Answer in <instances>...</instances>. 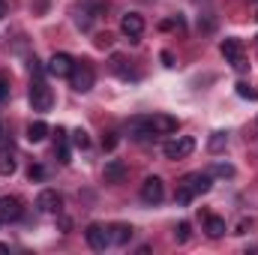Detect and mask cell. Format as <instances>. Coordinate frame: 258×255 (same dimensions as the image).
<instances>
[{"label": "cell", "instance_id": "obj_12", "mask_svg": "<svg viewBox=\"0 0 258 255\" xmlns=\"http://www.w3.org/2000/svg\"><path fill=\"white\" fill-rule=\"evenodd\" d=\"M147 120H150L153 135H171V132H177V117H171V114H153Z\"/></svg>", "mask_w": 258, "mask_h": 255}, {"label": "cell", "instance_id": "obj_5", "mask_svg": "<svg viewBox=\"0 0 258 255\" xmlns=\"http://www.w3.org/2000/svg\"><path fill=\"white\" fill-rule=\"evenodd\" d=\"M84 237H87V246L96 249V252H102L105 246H111V231L105 225H99V222H90L87 231H84Z\"/></svg>", "mask_w": 258, "mask_h": 255}, {"label": "cell", "instance_id": "obj_2", "mask_svg": "<svg viewBox=\"0 0 258 255\" xmlns=\"http://www.w3.org/2000/svg\"><path fill=\"white\" fill-rule=\"evenodd\" d=\"M93 81H96V69L90 66V60L72 63V72H69V84H72V90L87 93V90L93 87Z\"/></svg>", "mask_w": 258, "mask_h": 255}, {"label": "cell", "instance_id": "obj_1", "mask_svg": "<svg viewBox=\"0 0 258 255\" xmlns=\"http://www.w3.org/2000/svg\"><path fill=\"white\" fill-rule=\"evenodd\" d=\"M210 186H213V177H210L207 171H192V174H186V177L177 183L174 201H177L180 207H186V204H192L195 195H207Z\"/></svg>", "mask_w": 258, "mask_h": 255}, {"label": "cell", "instance_id": "obj_28", "mask_svg": "<svg viewBox=\"0 0 258 255\" xmlns=\"http://www.w3.org/2000/svg\"><path fill=\"white\" fill-rule=\"evenodd\" d=\"M162 63H165V66H174V54H171V51H162Z\"/></svg>", "mask_w": 258, "mask_h": 255}, {"label": "cell", "instance_id": "obj_8", "mask_svg": "<svg viewBox=\"0 0 258 255\" xmlns=\"http://www.w3.org/2000/svg\"><path fill=\"white\" fill-rule=\"evenodd\" d=\"M165 198V183H162V177H144V183H141V201H147V204H159Z\"/></svg>", "mask_w": 258, "mask_h": 255}, {"label": "cell", "instance_id": "obj_13", "mask_svg": "<svg viewBox=\"0 0 258 255\" xmlns=\"http://www.w3.org/2000/svg\"><path fill=\"white\" fill-rule=\"evenodd\" d=\"M72 63H75V60H72L69 54H54V57L48 60V66H45V69H48V75H54V78H69Z\"/></svg>", "mask_w": 258, "mask_h": 255}, {"label": "cell", "instance_id": "obj_26", "mask_svg": "<svg viewBox=\"0 0 258 255\" xmlns=\"http://www.w3.org/2000/svg\"><path fill=\"white\" fill-rule=\"evenodd\" d=\"M27 177H30V180H42V177H45V168H42V165H30Z\"/></svg>", "mask_w": 258, "mask_h": 255}, {"label": "cell", "instance_id": "obj_17", "mask_svg": "<svg viewBox=\"0 0 258 255\" xmlns=\"http://www.w3.org/2000/svg\"><path fill=\"white\" fill-rule=\"evenodd\" d=\"M48 132H51V129H48L45 120H33V123H27V141H30V144H39Z\"/></svg>", "mask_w": 258, "mask_h": 255}, {"label": "cell", "instance_id": "obj_10", "mask_svg": "<svg viewBox=\"0 0 258 255\" xmlns=\"http://www.w3.org/2000/svg\"><path fill=\"white\" fill-rule=\"evenodd\" d=\"M120 30H123V36H129L132 42H138V36L144 33V18L138 12H126L120 18Z\"/></svg>", "mask_w": 258, "mask_h": 255}, {"label": "cell", "instance_id": "obj_27", "mask_svg": "<svg viewBox=\"0 0 258 255\" xmlns=\"http://www.w3.org/2000/svg\"><path fill=\"white\" fill-rule=\"evenodd\" d=\"M9 96V81H6V75H0V102Z\"/></svg>", "mask_w": 258, "mask_h": 255}, {"label": "cell", "instance_id": "obj_11", "mask_svg": "<svg viewBox=\"0 0 258 255\" xmlns=\"http://www.w3.org/2000/svg\"><path fill=\"white\" fill-rule=\"evenodd\" d=\"M126 174H129L126 162H120V159H108V162H105V171H102L105 183H123Z\"/></svg>", "mask_w": 258, "mask_h": 255}, {"label": "cell", "instance_id": "obj_19", "mask_svg": "<svg viewBox=\"0 0 258 255\" xmlns=\"http://www.w3.org/2000/svg\"><path fill=\"white\" fill-rule=\"evenodd\" d=\"M204 231H207V237H222L225 234V219L222 216H207L204 219Z\"/></svg>", "mask_w": 258, "mask_h": 255}, {"label": "cell", "instance_id": "obj_25", "mask_svg": "<svg viewBox=\"0 0 258 255\" xmlns=\"http://www.w3.org/2000/svg\"><path fill=\"white\" fill-rule=\"evenodd\" d=\"M102 147H105V150H114V147H117V132H105V135H102Z\"/></svg>", "mask_w": 258, "mask_h": 255}, {"label": "cell", "instance_id": "obj_3", "mask_svg": "<svg viewBox=\"0 0 258 255\" xmlns=\"http://www.w3.org/2000/svg\"><path fill=\"white\" fill-rule=\"evenodd\" d=\"M30 105H33V111H51V105H54V93L39 75L30 81Z\"/></svg>", "mask_w": 258, "mask_h": 255}, {"label": "cell", "instance_id": "obj_18", "mask_svg": "<svg viewBox=\"0 0 258 255\" xmlns=\"http://www.w3.org/2000/svg\"><path fill=\"white\" fill-rule=\"evenodd\" d=\"M108 231H111V243H117V246H123V243H129V240H132V225L117 222V225H111Z\"/></svg>", "mask_w": 258, "mask_h": 255}, {"label": "cell", "instance_id": "obj_4", "mask_svg": "<svg viewBox=\"0 0 258 255\" xmlns=\"http://www.w3.org/2000/svg\"><path fill=\"white\" fill-rule=\"evenodd\" d=\"M219 51H222V57L234 66L237 72H243V69L249 66V63H246V57H243V42H240V39H234V36H228V39L219 45Z\"/></svg>", "mask_w": 258, "mask_h": 255}, {"label": "cell", "instance_id": "obj_6", "mask_svg": "<svg viewBox=\"0 0 258 255\" xmlns=\"http://www.w3.org/2000/svg\"><path fill=\"white\" fill-rule=\"evenodd\" d=\"M165 156L168 159H186L189 153L195 150V141L189 138V135H177V138H171V141H165Z\"/></svg>", "mask_w": 258, "mask_h": 255}, {"label": "cell", "instance_id": "obj_30", "mask_svg": "<svg viewBox=\"0 0 258 255\" xmlns=\"http://www.w3.org/2000/svg\"><path fill=\"white\" fill-rule=\"evenodd\" d=\"M6 15V0H0V18Z\"/></svg>", "mask_w": 258, "mask_h": 255}, {"label": "cell", "instance_id": "obj_29", "mask_svg": "<svg viewBox=\"0 0 258 255\" xmlns=\"http://www.w3.org/2000/svg\"><path fill=\"white\" fill-rule=\"evenodd\" d=\"M249 225H252V222H246V219H240V225H237V231H234V234H246V228H249Z\"/></svg>", "mask_w": 258, "mask_h": 255}, {"label": "cell", "instance_id": "obj_32", "mask_svg": "<svg viewBox=\"0 0 258 255\" xmlns=\"http://www.w3.org/2000/svg\"><path fill=\"white\" fill-rule=\"evenodd\" d=\"M3 135H6V129H3V123H0V138H3Z\"/></svg>", "mask_w": 258, "mask_h": 255}, {"label": "cell", "instance_id": "obj_24", "mask_svg": "<svg viewBox=\"0 0 258 255\" xmlns=\"http://www.w3.org/2000/svg\"><path fill=\"white\" fill-rule=\"evenodd\" d=\"M210 174H216V177H234V168H231L228 162H216Z\"/></svg>", "mask_w": 258, "mask_h": 255}, {"label": "cell", "instance_id": "obj_23", "mask_svg": "<svg viewBox=\"0 0 258 255\" xmlns=\"http://www.w3.org/2000/svg\"><path fill=\"white\" fill-rule=\"evenodd\" d=\"M174 237H177V243H186V240L192 237V225H189V222H180L177 231H174Z\"/></svg>", "mask_w": 258, "mask_h": 255}, {"label": "cell", "instance_id": "obj_16", "mask_svg": "<svg viewBox=\"0 0 258 255\" xmlns=\"http://www.w3.org/2000/svg\"><path fill=\"white\" fill-rule=\"evenodd\" d=\"M15 168H18L15 150H12V147H0V177H12Z\"/></svg>", "mask_w": 258, "mask_h": 255}, {"label": "cell", "instance_id": "obj_20", "mask_svg": "<svg viewBox=\"0 0 258 255\" xmlns=\"http://www.w3.org/2000/svg\"><path fill=\"white\" fill-rule=\"evenodd\" d=\"M225 144H228V135H225V132H213V135H210V141H207L210 153H219V150H225Z\"/></svg>", "mask_w": 258, "mask_h": 255}, {"label": "cell", "instance_id": "obj_7", "mask_svg": "<svg viewBox=\"0 0 258 255\" xmlns=\"http://www.w3.org/2000/svg\"><path fill=\"white\" fill-rule=\"evenodd\" d=\"M24 213L18 195H0V222H18Z\"/></svg>", "mask_w": 258, "mask_h": 255}, {"label": "cell", "instance_id": "obj_21", "mask_svg": "<svg viewBox=\"0 0 258 255\" xmlns=\"http://www.w3.org/2000/svg\"><path fill=\"white\" fill-rule=\"evenodd\" d=\"M237 96H243V99H252V102H258V90H255V87H249L246 81H240V84H237Z\"/></svg>", "mask_w": 258, "mask_h": 255}, {"label": "cell", "instance_id": "obj_14", "mask_svg": "<svg viewBox=\"0 0 258 255\" xmlns=\"http://www.w3.org/2000/svg\"><path fill=\"white\" fill-rule=\"evenodd\" d=\"M54 153H57V159H60L63 165L72 162V159H69V132H66L63 126L54 129Z\"/></svg>", "mask_w": 258, "mask_h": 255}, {"label": "cell", "instance_id": "obj_15", "mask_svg": "<svg viewBox=\"0 0 258 255\" xmlns=\"http://www.w3.org/2000/svg\"><path fill=\"white\" fill-rule=\"evenodd\" d=\"M126 132L135 138V141H144V138L153 135V129H150V120H147V117H132V120L126 123Z\"/></svg>", "mask_w": 258, "mask_h": 255}, {"label": "cell", "instance_id": "obj_22", "mask_svg": "<svg viewBox=\"0 0 258 255\" xmlns=\"http://www.w3.org/2000/svg\"><path fill=\"white\" fill-rule=\"evenodd\" d=\"M69 138H72V144H75V147H81V150H84V147H90V138H87V132H84V129H75Z\"/></svg>", "mask_w": 258, "mask_h": 255}, {"label": "cell", "instance_id": "obj_9", "mask_svg": "<svg viewBox=\"0 0 258 255\" xmlns=\"http://www.w3.org/2000/svg\"><path fill=\"white\" fill-rule=\"evenodd\" d=\"M36 207L42 210V213H60V207H63V195L57 189H42L36 195Z\"/></svg>", "mask_w": 258, "mask_h": 255}, {"label": "cell", "instance_id": "obj_31", "mask_svg": "<svg viewBox=\"0 0 258 255\" xmlns=\"http://www.w3.org/2000/svg\"><path fill=\"white\" fill-rule=\"evenodd\" d=\"M0 252H9V246H6V243H0Z\"/></svg>", "mask_w": 258, "mask_h": 255}]
</instances>
